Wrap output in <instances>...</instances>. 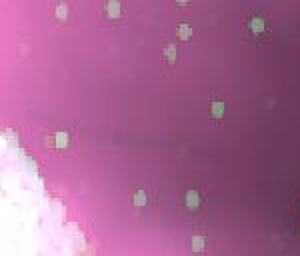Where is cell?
Returning a JSON list of instances; mask_svg holds the SVG:
<instances>
[{
  "mask_svg": "<svg viewBox=\"0 0 300 256\" xmlns=\"http://www.w3.org/2000/svg\"><path fill=\"white\" fill-rule=\"evenodd\" d=\"M104 12H106V16H110V18H118V16H120V4H118V0H108L106 6H104Z\"/></svg>",
  "mask_w": 300,
  "mask_h": 256,
  "instance_id": "obj_1",
  "label": "cell"
},
{
  "mask_svg": "<svg viewBox=\"0 0 300 256\" xmlns=\"http://www.w3.org/2000/svg\"><path fill=\"white\" fill-rule=\"evenodd\" d=\"M56 18L58 20H66L68 18V8H66V4H64V2H60L56 6Z\"/></svg>",
  "mask_w": 300,
  "mask_h": 256,
  "instance_id": "obj_2",
  "label": "cell"
},
{
  "mask_svg": "<svg viewBox=\"0 0 300 256\" xmlns=\"http://www.w3.org/2000/svg\"><path fill=\"white\" fill-rule=\"evenodd\" d=\"M56 146L58 148H66L68 146V134L66 132H56Z\"/></svg>",
  "mask_w": 300,
  "mask_h": 256,
  "instance_id": "obj_3",
  "label": "cell"
},
{
  "mask_svg": "<svg viewBox=\"0 0 300 256\" xmlns=\"http://www.w3.org/2000/svg\"><path fill=\"white\" fill-rule=\"evenodd\" d=\"M222 114H224V104H222V102H214V104H212V116L222 118Z\"/></svg>",
  "mask_w": 300,
  "mask_h": 256,
  "instance_id": "obj_4",
  "label": "cell"
},
{
  "mask_svg": "<svg viewBox=\"0 0 300 256\" xmlns=\"http://www.w3.org/2000/svg\"><path fill=\"white\" fill-rule=\"evenodd\" d=\"M178 36L182 38V40H188L190 36H192V28H190V26H186V24H182L178 28Z\"/></svg>",
  "mask_w": 300,
  "mask_h": 256,
  "instance_id": "obj_5",
  "label": "cell"
},
{
  "mask_svg": "<svg viewBox=\"0 0 300 256\" xmlns=\"http://www.w3.org/2000/svg\"><path fill=\"white\" fill-rule=\"evenodd\" d=\"M132 202H134V206L142 208V206L146 204V194L142 192V190H140V192H136V194H134V200H132Z\"/></svg>",
  "mask_w": 300,
  "mask_h": 256,
  "instance_id": "obj_6",
  "label": "cell"
},
{
  "mask_svg": "<svg viewBox=\"0 0 300 256\" xmlns=\"http://www.w3.org/2000/svg\"><path fill=\"white\" fill-rule=\"evenodd\" d=\"M196 204H198V196H196V192H188V194H186V206L194 210Z\"/></svg>",
  "mask_w": 300,
  "mask_h": 256,
  "instance_id": "obj_7",
  "label": "cell"
},
{
  "mask_svg": "<svg viewBox=\"0 0 300 256\" xmlns=\"http://www.w3.org/2000/svg\"><path fill=\"white\" fill-rule=\"evenodd\" d=\"M166 56H168V60H170V62H174V58H176V46H174V44H168L166 46Z\"/></svg>",
  "mask_w": 300,
  "mask_h": 256,
  "instance_id": "obj_8",
  "label": "cell"
},
{
  "mask_svg": "<svg viewBox=\"0 0 300 256\" xmlns=\"http://www.w3.org/2000/svg\"><path fill=\"white\" fill-rule=\"evenodd\" d=\"M204 246V238H200V236H194V242H192V248L194 250H200Z\"/></svg>",
  "mask_w": 300,
  "mask_h": 256,
  "instance_id": "obj_9",
  "label": "cell"
},
{
  "mask_svg": "<svg viewBox=\"0 0 300 256\" xmlns=\"http://www.w3.org/2000/svg\"><path fill=\"white\" fill-rule=\"evenodd\" d=\"M178 2H180V4H186V2H188V0H178Z\"/></svg>",
  "mask_w": 300,
  "mask_h": 256,
  "instance_id": "obj_10",
  "label": "cell"
}]
</instances>
